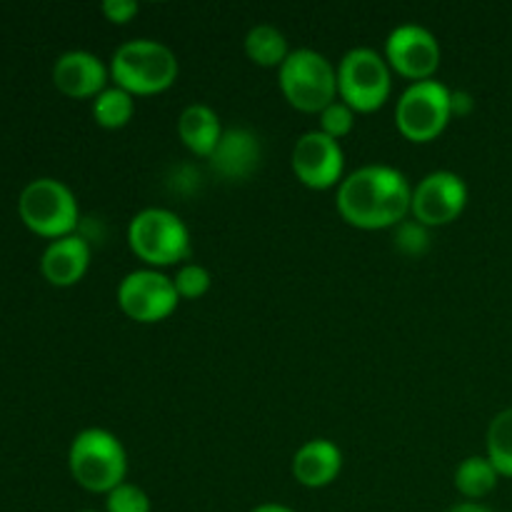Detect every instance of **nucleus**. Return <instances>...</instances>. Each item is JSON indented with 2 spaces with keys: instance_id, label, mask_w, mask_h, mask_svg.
<instances>
[{
  "instance_id": "obj_1",
  "label": "nucleus",
  "mask_w": 512,
  "mask_h": 512,
  "mask_svg": "<svg viewBox=\"0 0 512 512\" xmlns=\"http://www.w3.org/2000/svg\"><path fill=\"white\" fill-rule=\"evenodd\" d=\"M410 200L413 188L398 168L370 163L340 180L335 203L350 225L378 230L403 223L410 213Z\"/></svg>"
},
{
  "instance_id": "obj_2",
  "label": "nucleus",
  "mask_w": 512,
  "mask_h": 512,
  "mask_svg": "<svg viewBox=\"0 0 512 512\" xmlns=\"http://www.w3.org/2000/svg\"><path fill=\"white\" fill-rule=\"evenodd\" d=\"M178 58L160 40L135 38L118 45L110 58L115 85L130 95H153L170 88L178 78Z\"/></svg>"
},
{
  "instance_id": "obj_3",
  "label": "nucleus",
  "mask_w": 512,
  "mask_h": 512,
  "mask_svg": "<svg viewBox=\"0 0 512 512\" xmlns=\"http://www.w3.org/2000/svg\"><path fill=\"white\" fill-rule=\"evenodd\" d=\"M68 465L80 488L108 495L125 483L128 455L110 430L85 428L70 443Z\"/></svg>"
},
{
  "instance_id": "obj_4",
  "label": "nucleus",
  "mask_w": 512,
  "mask_h": 512,
  "mask_svg": "<svg viewBox=\"0 0 512 512\" xmlns=\"http://www.w3.org/2000/svg\"><path fill=\"white\" fill-rule=\"evenodd\" d=\"M278 80L288 103L305 113H320L338 95V70L313 48L290 50L280 65Z\"/></svg>"
},
{
  "instance_id": "obj_5",
  "label": "nucleus",
  "mask_w": 512,
  "mask_h": 512,
  "mask_svg": "<svg viewBox=\"0 0 512 512\" xmlns=\"http://www.w3.org/2000/svg\"><path fill=\"white\" fill-rule=\"evenodd\" d=\"M130 250L148 265H173L190 255V230L168 208H143L128 225Z\"/></svg>"
},
{
  "instance_id": "obj_6",
  "label": "nucleus",
  "mask_w": 512,
  "mask_h": 512,
  "mask_svg": "<svg viewBox=\"0 0 512 512\" xmlns=\"http://www.w3.org/2000/svg\"><path fill=\"white\" fill-rule=\"evenodd\" d=\"M23 223L45 238H63L78 225V200L73 190L55 178L30 180L18 200Z\"/></svg>"
},
{
  "instance_id": "obj_7",
  "label": "nucleus",
  "mask_w": 512,
  "mask_h": 512,
  "mask_svg": "<svg viewBox=\"0 0 512 512\" xmlns=\"http://www.w3.org/2000/svg\"><path fill=\"white\" fill-rule=\"evenodd\" d=\"M450 95L453 90L440 80L430 78L410 83L395 108V123H398L400 133L413 143H428V140L438 138L453 118Z\"/></svg>"
},
{
  "instance_id": "obj_8",
  "label": "nucleus",
  "mask_w": 512,
  "mask_h": 512,
  "mask_svg": "<svg viewBox=\"0 0 512 512\" xmlns=\"http://www.w3.org/2000/svg\"><path fill=\"white\" fill-rule=\"evenodd\" d=\"M393 80L385 55L373 48H353L338 65V95L358 113L378 110L388 100Z\"/></svg>"
},
{
  "instance_id": "obj_9",
  "label": "nucleus",
  "mask_w": 512,
  "mask_h": 512,
  "mask_svg": "<svg viewBox=\"0 0 512 512\" xmlns=\"http://www.w3.org/2000/svg\"><path fill=\"white\" fill-rule=\"evenodd\" d=\"M173 278L153 268H140L125 275L118 285V305L138 323H158L178 305Z\"/></svg>"
},
{
  "instance_id": "obj_10",
  "label": "nucleus",
  "mask_w": 512,
  "mask_h": 512,
  "mask_svg": "<svg viewBox=\"0 0 512 512\" xmlns=\"http://www.w3.org/2000/svg\"><path fill=\"white\" fill-rule=\"evenodd\" d=\"M468 205V185L453 170H433L413 188L410 215L423 225H448Z\"/></svg>"
},
{
  "instance_id": "obj_11",
  "label": "nucleus",
  "mask_w": 512,
  "mask_h": 512,
  "mask_svg": "<svg viewBox=\"0 0 512 512\" xmlns=\"http://www.w3.org/2000/svg\"><path fill=\"white\" fill-rule=\"evenodd\" d=\"M385 60L413 83L430 80L440 65V43L423 25L403 23L390 30L385 40Z\"/></svg>"
},
{
  "instance_id": "obj_12",
  "label": "nucleus",
  "mask_w": 512,
  "mask_h": 512,
  "mask_svg": "<svg viewBox=\"0 0 512 512\" xmlns=\"http://www.w3.org/2000/svg\"><path fill=\"white\" fill-rule=\"evenodd\" d=\"M345 155L340 140L330 138L323 130H310L300 135L293 148V170L308 188L325 190L343 180Z\"/></svg>"
},
{
  "instance_id": "obj_13",
  "label": "nucleus",
  "mask_w": 512,
  "mask_h": 512,
  "mask_svg": "<svg viewBox=\"0 0 512 512\" xmlns=\"http://www.w3.org/2000/svg\"><path fill=\"white\" fill-rule=\"evenodd\" d=\"M210 168L225 180H245L258 170L263 160L260 138L248 128H225L218 145L210 153Z\"/></svg>"
},
{
  "instance_id": "obj_14",
  "label": "nucleus",
  "mask_w": 512,
  "mask_h": 512,
  "mask_svg": "<svg viewBox=\"0 0 512 512\" xmlns=\"http://www.w3.org/2000/svg\"><path fill=\"white\" fill-rule=\"evenodd\" d=\"M110 68H105L103 60L88 50H68L55 60L53 80L58 90H63L70 98H90L100 90L108 88Z\"/></svg>"
},
{
  "instance_id": "obj_15",
  "label": "nucleus",
  "mask_w": 512,
  "mask_h": 512,
  "mask_svg": "<svg viewBox=\"0 0 512 512\" xmlns=\"http://www.w3.org/2000/svg\"><path fill=\"white\" fill-rule=\"evenodd\" d=\"M90 265V245L88 240L80 235H63V238L50 240L45 248L43 258H40V270H43L45 280L60 288L75 285L85 275Z\"/></svg>"
},
{
  "instance_id": "obj_16",
  "label": "nucleus",
  "mask_w": 512,
  "mask_h": 512,
  "mask_svg": "<svg viewBox=\"0 0 512 512\" xmlns=\"http://www.w3.org/2000/svg\"><path fill=\"white\" fill-rule=\"evenodd\" d=\"M343 468V453L333 440L313 438L293 455V475L305 488H325L333 483Z\"/></svg>"
},
{
  "instance_id": "obj_17",
  "label": "nucleus",
  "mask_w": 512,
  "mask_h": 512,
  "mask_svg": "<svg viewBox=\"0 0 512 512\" xmlns=\"http://www.w3.org/2000/svg\"><path fill=\"white\" fill-rule=\"evenodd\" d=\"M223 130L218 113L205 103H190L178 118V135L185 148L193 150L195 155H205V158H210Z\"/></svg>"
},
{
  "instance_id": "obj_18",
  "label": "nucleus",
  "mask_w": 512,
  "mask_h": 512,
  "mask_svg": "<svg viewBox=\"0 0 512 512\" xmlns=\"http://www.w3.org/2000/svg\"><path fill=\"white\" fill-rule=\"evenodd\" d=\"M245 53H248V58L253 63L265 65V68H273V65L280 68L285 63V58L290 55L288 38L275 25L258 23L245 35Z\"/></svg>"
},
{
  "instance_id": "obj_19",
  "label": "nucleus",
  "mask_w": 512,
  "mask_h": 512,
  "mask_svg": "<svg viewBox=\"0 0 512 512\" xmlns=\"http://www.w3.org/2000/svg\"><path fill=\"white\" fill-rule=\"evenodd\" d=\"M500 473L495 470V465L490 463V458L483 455H470L455 470V488L465 495L468 500L478 503L480 498L490 495L498 485Z\"/></svg>"
},
{
  "instance_id": "obj_20",
  "label": "nucleus",
  "mask_w": 512,
  "mask_h": 512,
  "mask_svg": "<svg viewBox=\"0 0 512 512\" xmlns=\"http://www.w3.org/2000/svg\"><path fill=\"white\" fill-rule=\"evenodd\" d=\"M135 113V100L128 90L118 88V85H108L105 90H100L93 100V115L95 123L103 125V128H123L128 125V120Z\"/></svg>"
},
{
  "instance_id": "obj_21",
  "label": "nucleus",
  "mask_w": 512,
  "mask_h": 512,
  "mask_svg": "<svg viewBox=\"0 0 512 512\" xmlns=\"http://www.w3.org/2000/svg\"><path fill=\"white\" fill-rule=\"evenodd\" d=\"M488 458L500 475L512 478V408L495 415L490 423Z\"/></svg>"
},
{
  "instance_id": "obj_22",
  "label": "nucleus",
  "mask_w": 512,
  "mask_h": 512,
  "mask_svg": "<svg viewBox=\"0 0 512 512\" xmlns=\"http://www.w3.org/2000/svg\"><path fill=\"white\" fill-rule=\"evenodd\" d=\"M393 240L395 248L405 255H423L430 248V233L428 225H423L420 220H408L398 223L393 228Z\"/></svg>"
},
{
  "instance_id": "obj_23",
  "label": "nucleus",
  "mask_w": 512,
  "mask_h": 512,
  "mask_svg": "<svg viewBox=\"0 0 512 512\" xmlns=\"http://www.w3.org/2000/svg\"><path fill=\"white\" fill-rule=\"evenodd\" d=\"M173 283H175V290H178L180 298L193 300V298H200V295L208 293L213 278H210L208 268H203L200 263H185L178 268Z\"/></svg>"
},
{
  "instance_id": "obj_24",
  "label": "nucleus",
  "mask_w": 512,
  "mask_h": 512,
  "mask_svg": "<svg viewBox=\"0 0 512 512\" xmlns=\"http://www.w3.org/2000/svg\"><path fill=\"white\" fill-rule=\"evenodd\" d=\"M105 512H153L148 493L133 483H123L110 490L105 500Z\"/></svg>"
},
{
  "instance_id": "obj_25",
  "label": "nucleus",
  "mask_w": 512,
  "mask_h": 512,
  "mask_svg": "<svg viewBox=\"0 0 512 512\" xmlns=\"http://www.w3.org/2000/svg\"><path fill=\"white\" fill-rule=\"evenodd\" d=\"M353 125L355 110L348 103H343V100L335 98L328 108L320 110V130L325 135H330V138H343V135H348L353 130Z\"/></svg>"
},
{
  "instance_id": "obj_26",
  "label": "nucleus",
  "mask_w": 512,
  "mask_h": 512,
  "mask_svg": "<svg viewBox=\"0 0 512 512\" xmlns=\"http://www.w3.org/2000/svg\"><path fill=\"white\" fill-rule=\"evenodd\" d=\"M103 13L113 23H128L135 13H138V3L135 0H105Z\"/></svg>"
},
{
  "instance_id": "obj_27",
  "label": "nucleus",
  "mask_w": 512,
  "mask_h": 512,
  "mask_svg": "<svg viewBox=\"0 0 512 512\" xmlns=\"http://www.w3.org/2000/svg\"><path fill=\"white\" fill-rule=\"evenodd\" d=\"M450 108H453V115L463 118V115H468L475 108L473 95L465 93V90H453V95H450Z\"/></svg>"
},
{
  "instance_id": "obj_28",
  "label": "nucleus",
  "mask_w": 512,
  "mask_h": 512,
  "mask_svg": "<svg viewBox=\"0 0 512 512\" xmlns=\"http://www.w3.org/2000/svg\"><path fill=\"white\" fill-rule=\"evenodd\" d=\"M448 512H495V510H490L488 505H483V503H475V500H468V503L453 505Z\"/></svg>"
},
{
  "instance_id": "obj_29",
  "label": "nucleus",
  "mask_w": 512,
  "mask_h": 512,
  "mask_svg": "<svg viewBox=\"0 0 512 512\" xmlns=\"http://www.w3.org/2000/svg\"><path fill=\"white\" fill-rule=\"evenodd\" d=\"M250 512H295L293 508H288V505H280V503H263L258 505V508H253Z\"/></svg>"
},
{
  "instance_id": "obj_30",
  "label": "nucleus",
  "mask_w": 512,
  "mask_h": 512,
  "mask_svg": "<svg viewBox=\"0 0 512 512\" xmlns=\"http://www.w3.org/2000/svg\"><path fill=\"white\" fill-rule=\"evenodd\" d=\"M80 512H95V510H80Z\"/></svg>"
}]
</instances>
